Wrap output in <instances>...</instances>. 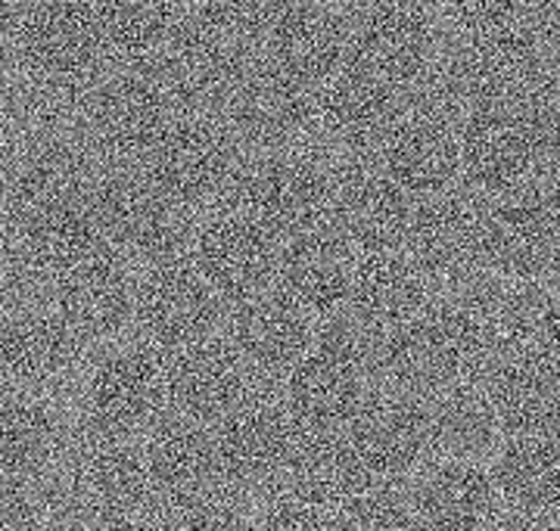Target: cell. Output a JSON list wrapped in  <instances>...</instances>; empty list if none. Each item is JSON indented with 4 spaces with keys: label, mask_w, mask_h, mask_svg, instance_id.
I'll use <instances>...</instances> for the list:
<instances>
[{
    "label": "cell",
    "mask_w": 560,
    "mask_h": 531,
    "mask_svg": "<svg viewBox=\"0 0 560 531\" xmlns=\"http://www.w3.org/2000/svg\"><path fill=\"white\" fill-rule=\"evenodd\" d=\"M35 507L16 488H0V531H35Z\"/></svg>",
    "instance_id": "27"
},
{
    "label": "cell",
    "mask_w": 560,
    "mask_h": 531,
    "mask_svg": "<svg viewBox=\"0 0 560 531\" xmlns=\"http://www.w3.org/2000/svg\"><path fill=\"white\" fill-rule=\"evenodd\" d=\"M337 187L340 165L308 143L265 150L256 158L246 156L224 205L241 209L280 239H290L334 215Z\"/></svg>",
    "instance_id": "2"
},
{
    "label": "cell",
    "mask_w": 560,
    "mask_h": 531,
    "mask_svg": "<svg viewBox=\"0 0 560 531\" xmlns=\"http://www.w3.org/2000/svg\"><path fill=\"white\" fill-rule=\"evenodd\" d=\"M243 162V143L219 116L180 113L140 153L131 172L197 215L206 205L219 209L228 202Z\"/></svg>",
    "instance_id": "1"
},
{
    "label": "cell",
    "mask_w": 560,
    "mask_h": 531,
    "mask_svg": "<svg viewBox=\"0 0 560 531\" xmlns=\"http://www.w3.org/2000/svg\"><path fill=\"white\" fill-rule=\"evenodd\" d=\"M486 531H539V526L529 516H511V519H495Z\"/></svg>",
    "instance_id": "29"
},
{
    "label": "cell",
    "mask_w": 560,
    "mask_h": 531,
    "mask_svg": "<svg viewBox=\"0 0 560 531\" xmlns=\"http://www.w3.org/2000/svg\"><path fill=\"white\" fill-rule=\"evenodd\" d=\"M187 16V0H103L97 3L103 50L125 59V69L153 66Z\"/></svg>",
    "instance_id": "18"
},
{
    "label": "cell",
    "mask_w": 560,
    "mask_h": 531,
    "mask_svg": "<svg viewBox=\"0 0 560 531\" xmlns=\"http://www.w3.org/2000/svg\"><path fill=\"white\" fill-rule=\"evenodd\" d=\"M371 379L355 357L312 339V349L287 376L283 408L300 433H342L364 404Z\"/></svg>",
    "instance_id": "12"
},
{
    "label": "cell",
    "mask_w": 560,
    "mask_h": 531,
    "mask_svg": "<svg viewBox=\"0 0 560 531\" xmlns=\"http://www.w3.org/2000/svg\"><path fill=\"white\" fill-rule=\"evenodd\" d=\"M430 445L452 460H477L492 451L501 433V420L492 398L474 386H452L433 394L427 404Z\"/></svg>",
    "instance_id": "20"
},
{
    "label": "cell",
    "mask_w": 560,
    "mask_h": 531,
    "mask_svg": "<svg viewBox=\"0 0 560 531\" xmlns=\"http://www.w3.org/2000/svg\"><path fill=\"white\" fill-rule=\"evenodd\" d=\"M355 258L359 246L330 215L318 227H308L280 243L275 290L296 302L312 320L342 315L349 302Z\"/></svg>",
    "instance_id": "10"
},
{
    "label": "cell",
    "mask_w": 560,
    "mask_h": 531,
    "mask_svg": "<svg viewBox=\"0 0 560 531\" xmlns=\"http://www.w3.org/2000/svg\"><path fill=\"white\" fill-rule=\"evenodd\" d=\"M180 531H256V522L228 497L209 500L180 519Z\"/></svg>",
    "instance_id": "26"
},
{
    "label": "cell",
    "mask_w": 560,
    "mask_h": 531,
    "mask_svg": "<svg viewBox=\"0 0 560 531\" xmlns=\"http://www.w3.org/2000/svg\"><path fill=\"white\" fill-rule=\"evenodd\" d=\"M555 531H560V526H558V529H555Z\"/></svg>",
    "instance_id": "32"
},
{
    "label": "cell",
    "mask_w": 560,
    "mask_h": 531,
    "mask_svg": "<svg viewBox=\"0 0 560 531\" xmlns=\"http://www.w3.org/2000/svg\"><path fill=\"white\" fill-rule=\"evenodd\" d=\"M0 357L7 364V370L38 382V379H50V376L62 374L69 367V345L60 333L47 330V327H25L20 333H10L0 345Z\"/></svg>",
    "instance_id": "23"
},
{
    "label": "cell",
    "mask_w": 560,
    "mask_h": 531,
    "mask_svg": "<svg viewBox=\"0 0 560 531\" xmlns=\"http://www.w3.org/2000/svg\"><path fill=\"white\" fill-rule=\"evenodd\" d=\"M499 488L523 516L560 507V438L555 435H514L495 463Z\"/></svg>",
    "instance_id": "19"
},
{
    "label": "cell",
    "mask_w": 560,
    "mask_h": 531,
    "mask_svg": "<svg viewBox=\"0 0 560 531\" xmlns=\"http://www.w3.org/2000/svg\"><path fill=\"white\" fill-rule=\"evenodd\" d=\"M143 463L150 475V500L178 519L228 492L209 426L184 420L178 413H162L147 433Z\"/></svg>",
    "instance_id": "6"
},
{
    "label": "cell",
    "mask_w": 560,
    "mask_h": 531,
    "mask_svg": "<svg viewBox=\"0 0 560 531\" xmlns=\"http://www.w3.org/2000/svg\"><path fill=\"white\" fill-rule=\"evenodd\" d=\"M280 239L234 205H219L197 221L187 261L224 305H241L275 286Z\"/></svg>",
    "instance_id": "3"
},
{
    "label": "cell",
    "mask_w": 560,
    "mask_h": 531,
    "mask_svg": "<svg viewBox=\"0 0 560 531\" xmlns=\"http://www.w3.org/2000/svg\"><path fill=\"white\" fill-rule=\"evenodd\" d=\"M408 504L418 531H486L495 522L499 488L474 460H445L420 475Z\"/></svg>",
    "instance_id": "16"
},
{
    "label": "cell",
    "mask_w": 560,
    "mask_h": 531,
    "mask_svg": "<svg viewBox=\"0 0 560 531\" xmlns=\"http://www.w3.org/2000/svg\"><path fill=\"white\" fill-rule=\"evenodd\" d=\"M106 531H168L156 519H140V516H128L121 522H113Z\"/></svg>",
    "instance_id": "28"
},
{
    "label": "cell",
    "mask_w": 560,
    "mask_h": 531,
    "mask_svg": "<svg viewBox=\"0 0 560 531\" xmlns=\"http://www.w3.org/2000/svg\"><path fill=\"white\" fill-rule=\"evenodd\" d=\"M256 531H334V510L280 492L256 519Z\"/></svg>",
    "instance_id": "25"
},
{
    "label": "cell",
    "mask_w": 560,
    "mask_h": 531,
    "mask_svg": "<svg viewBox=\"0 0 560 531\" xmlns=\"http://www.w3.org/2000/svg\"><path fill=\"white\" fill-rule=\"evenodd\" d=\"M84 408L101 438L150 433L165 404V361L156 349L128 345L106 354L88 379Z\"/></svg>",
    "instance_id": "8"
},
{
    "label": "cell",
    "mask_w": 560,
    "mask_h": 531,
    "mask_svg": "<svg viewBox=\"0 0 560 531\" xmlns=\"http://www.w3.org/2000/svg\"><path fill=\"white\" fill-rule=\"evenodd\" d=\"M296 423L271 394L253 392L237 411L215 423V453L228 492H261L278 485L296 448Z\"/></svg>",
    "instance_id": "7"
},
{
    "label": "cell",
    "mask_w": 560,
    "mask_h": 531,
    "mask_svg": "<svg viewBox=\"0 0 560 531\" xmlns=\"http://www.w3.org/2000/svg\"><path fill=\"white\" fill-rule=\"evenodd\" d=\"M106 224L128 252L143 258L150 268L162 261L187 258L197 231V215L168 197L156 193L135 172H121L103 190Z\"/></svg>",
    "instance_id": "14"
},
{
    "label": "cell",
    "mask_w": 560,
    "mask_h": 531,
    "mask_svg": "<svg viewBox=\"0 0 560 531\" xmlns=\"http://www.w3.org/2000/svg\"><path fill=\"white\" fill-rule=\"evenodd\" d=\"M32 50L47 72L57 75L88 72L103 54L97 10H88L79 3L47 7L44 16L35 22Z\"/></svg>",
    "instance_id": "21"
},
{
    "label": "cell",
    "mask_w": 560,
    "mask_h": 531,
    "mask_svg": "<svg viewBox=\"0 0 560 531\" xmlns=\"http://www.w3.org/2000/svg\"><path fill=\"white\" fill-rule=\"evenodd\" d=\"M224 302L209 290L187 258L153 264L138 286L135 320L150 349L175 354L215 339L224 323Z\"/></svg>",
    "instance_id": "5"
},
{
    "label": "cell",
    "mask_w": 560,
    "mask_h": 531,
    "mask_svg": "<svg viewBox=\"0 0 560 531\" xmlns=\"http://www.w3.org/2000/svg\"><path fill=\"white\" fill-rule=\"evenodd\" d=\"M318 3H327V7H337V10H340V7H346V3H355V0H318Z\"/></svg>",
    "instance_id": "30"
},
{
    "label": "cell",
    "mask_w": 560,
    "mask_h": 531,
    "mask_svg": "<svg viewBox=\"0 0 560 531\" xmlns=\"http://www.w3.org/2000/svg\"><path fill=\"white\" fill-rule=\"evenodd\" d=\"M346 16L318 0H290L259 40V59L280 75L320 91L346 62Z\"/></svg>",
    "instance_id": "11"
},
{
    "label": "cell",
    "mask_w": 560,
    "mask_h": 531,
    "mask_svg": "<svg viewBox=\"0 0 560 531\" xmlns=\"http://www.w3.org/2000/svg\"><path fill=\"white\" fill-rule=\"evenodd\" d=\"M50 531H88V529H81V526H57V529H50Z\"/></svg>",
    "instance_id": "31"
},
{
    "label": "cell",
    "mask_w": 560,
    "mask_h": 531,
    "mask_svg": "<svg viewBox=\"0 0 560 531\" xmlns=\"http://www.w3.org/2000/svg\"><path fill=\"white\" fill-rule=\"evenodd\" d=\"M57 445L54 416L32 401L0 404V470L35 472L40 470Z\"/></svg>",
    "instance_id": "22"
},
{
    "label": "cell",
    "mask_w": 560,
    "mask_h": 531,
    "mask_svg": "<svg viewBox=\"0 0 560 531\" xmlns=\"http://www.w3.org/2000/svg\"><path fill=\"white\" fill-rule=\"evenodd\" d=\"M340 435L361 488H396V482L418 470L433 448L427 404L393 389L364 398Z\"/></svg>",
    "instance_id": "4"
},
{
    "label": "cell",
    "mask_w": 560,
    "mask_h": 531,
    "mask_svg": "<svg viewBox=\"0 0 560 531\" xmlns=\"http://www.w3.org/2000/svg\"><path fill=\"white\" fill-rule=\"evenodd\" d=\"M334 531H418L411 504L396 488H361L334 512Z\"/></svg>",
    "instance_id": "24"
},
{
    "label": "cell",
    "mask_w": 560,
    "mask_h": 531,
    "mask_svg": "<svg viewBox=\"0 0 560 531\" xmlns=\"http://www.w3.org/2000/svg\"><path fill=\"white\" fill-rule=\"evenodd\" d=\"M224 342L253 379L290 376L315 339L312 317L275 286L234 305L231 317H224Z\"/></svg>",
    "instance_id": "13"
},
{
    "label": "cell",
    "mask_w": 560,
    "mask_h": 531,
    "mask_svg": "<svg viewBox=\"0 0 560 531\" xmlns=\"http://www.w3.org/2000/svg\"><path fill=\"white\" fill-rule=\"evenodd\" d=\"M427 16L411 0H364L346 16V62L405 94L427 59Z\"/></svg>",
    "instance_id": "9"
},
{
    "label": "cell",
    "mask_w": 560,
    "mask_h": 531,
    "mask_svg": "<svg viewBox=\"0 0 560 531\" xmlns=\"http://www.w3.org/2000/svg\"><path fill=\"white\" fill-rule=\"evenodd\" d=\"M253 376L224 339H206L165 357V404L184 420L215 426L249 398Z\"/></svg>",
    "instance_id": "15"
},
{
    "label": "cell",
    "mask_w": 560,
    "mask_h": 531,
    "mask_svg": "<svg viewBox=\"0 0 560 531\" xmlns=\"http://www.w3.org/2000/svg\"><path fill=\"white\" fill-rule=\"evenodd\" d=\"M72 497L81 510L106 526L121 522L150 500L143 451L125 438H101L72 467Z\"/></svg>",
    "instance_id": "17"
}]
</instances>
